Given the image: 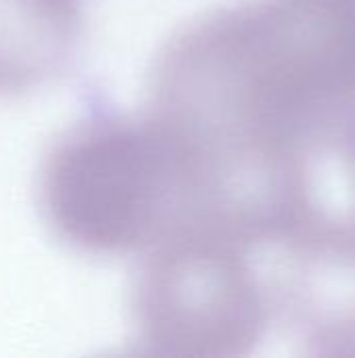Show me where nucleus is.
Returning a JSON list of instances; mask_svg holds the SVG:
<instances>
[{
    "label": "nucleus",
    "instance_id": "1",
    "mask_svg": "<svg viewBox=\"0 0 355 358\" xmlns=\"http://www.w3.org/2000/svg\"><path fill=\"white\" fill-rule=\"evenodd\" d=\"M161 138L119 120H92L44 157L38 199L46 224L69 245L117 252L140 243L161 218Z\"/></svg>",
    "mask_w": 355,
    "mask_h": 358
},
{
    "label": "nucleus",
    "instance_id": "2",
    "mask_svg": "<svg viewBox=\"0 0 355 358\" xmlns=\"http://www.w3.org/2000/svg\"><path fill=\"white\" fill-rule=\"evenodd\" d=\"M73 0H0V92L52 76L75 38Z\"/></svg>",
    "mask_w": 355,
    "mask_h": 358
}]
</instances>
